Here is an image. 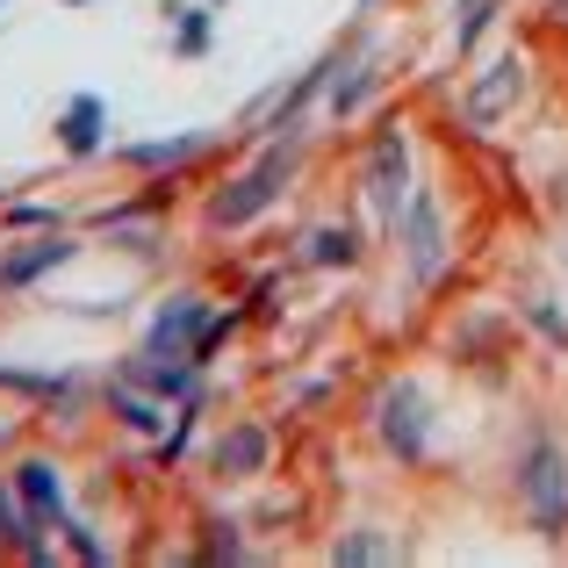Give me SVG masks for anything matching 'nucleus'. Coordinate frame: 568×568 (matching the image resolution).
<instances>
[{
    "instance_id": "nucleus-18",
    "label": "nucleus",
    "mask_w": 568,
    "mask_h": 568,
    "mask_svg": "<svg viewBox=\"0 0 568 568\" xmlns=\"http://www.w3.org/2000/svg\"><path fill=\"white\" fill-rule=\"evenodd\" d=\"M396 547L388 540H367V532H353V540H338V561H388Z\"/></svg>"
},
{
    "instance_id": "nucleus-19",
    "label": "nucleus",
    "mask_w": 568,
    "mask_h": 568,
    "mask_svg": "<svg viewBox=\"0 0 568 568\" xmlns=\"http://www.w3.org/2000/svg\"><path fill=\"white\" fill-rule=\"evenodd\" d=\"M0 540H37V526H29V511H14V504H8V489H0Z\"/></svg>"
},
{
    "instance_id": "nucleus-2",
    "label": "nucleus",
    "mask_w": 568,
    "mask_h": 568,
    "mask_svg": "<svg viewBox=\"0 0 568 568\" xmlns=\"http://www.w3.org/2000/svg\"><path fill=\"white\" fill-rule=\"evenodd\" d=\"M518 497H526V511H532V526H540V532H561L568 526V460H561V446L547 439V432L526 446Z\"/></svg>"
},
{
    "instance_id": "nucleus-12",
    "label": "nucleus",
    "mask_w": 568,
    "mask_h": 568,
    "mask_svg": "<svg viewBox=\"0 0 568 568\" xmlns=\"http://www.w3.org/2000/svg\"><path fill=\"white\" fill-rule=\"evenodd\" d=\"M202 130H194V138H166V144H130V152H123V166H181V159H194V152H202Z\"/></svg>"
},
{
    "instance_id": "nucleus-7",
    "label": "nucleus",
    "mask_w": 568,
    "mask_h": 568,
    "mask_svg": "<svg viewBox=\"0 0 568 568\" xmlns=\"http://www.w3.org/2000/svg\"><path fill=\"white\" fill-rule=\"evenodd\" d=\"M14 497H22L29 526H58V518H65V483H58L51 460H22V468H14Z\"/></svg>"
},
{
    "instance_id": "nucleus-21",
    "label": "nucleus",
    "mask_w": 568,
    "mask_h": 568,
    "mask_svg": "<svg viewBox=\"0 0 568 568\" xmlns=\"http://www.w3.org/2000/svg\"><path fill=\"white\" fill-rule=\"evenodd\" d=\"M561 22H568V0H561Z\"/></svg>"
},
{
    "instance_id": "nucleus-14",
    "label": "nucleus",
    "mask_w": 568,
    "mask_h": 568,
    "mask_svg": "<svg viewBox=\"0 0 568 568\" xmlns=\"http://www.w3.org/2000/svg\"><path fill=\"white\" fill-rule=\"evenodd\" d=\"M460 22H454V51H475L483 43V29H489V14H497V0H460Z\"/></svg>"
},
{
    "instance_id": "nucleus-17",
    "label": "nucleus",
    "mask_w": 568,
    "mask_h": 568,
    "mask_svg": "<svg viewBox=\"0 0 568 568\" xmlns=\"http://www.w3.org/2000/svg\"><path fill=\"white\" fill-rule=\"evenodd\" d=\"M367 94H375V58H361V65H353V80H346V87L332 94V115H353V109H361Z\"/></svg>"
},
{
    "instance_id": "nucleus-1",
    "label": "nucleus",
    "mask_w": 568,
    "mask_h": 568,
    "mask_svg": "<svg viewBox=\"0 0 568 568\" xmlns=\"http://www.w3.org/2000/svg\"><path fill=\"white\" fill-rule=\"evenodd\" d=\"M295 159H303V138L266 144L260 166H252L245 181H231V187L216 194V202H209V223H216V231H245V223L260 216V209H274V194H281V181L295 173Z\"/></svg>"
},
{
    "instance_id": "nucleus-6",
    "label": "nucleus",
    "mask_w": 568,
    "mask_h": 568,
    "mask_svg": "<svg viewBox=\"0 0 568 568\" xmlns=\"http://www.w3.org/2000/svg\"><path fill=\"white\" fill-rule=\"evenodd\" d=\"M202 324H209V310H202V295H173L166 310L152 317V361H194V338H202Z\"/></svg>"
},
{
    "instance_id": "nucleus-23",
    "label": "nucleus",
    "mask_w": 568,
    "mask_h": 568,
    "mask_svg": "<svg viewBox=\"0 0 568 568\" xmlns=\"http://www.w3.org/2000/svg\"><path fill=\"white\" fill-rule=\"evenodd\" d=\"M0 439H8V432H0Z\"/></svg>"
},
{
    "instance_id": "nucleus-10",
    "label": "nucleus",
    "mask_w": 568,
    "mask_h": 568,
    "mask_svg": "<svg viewBox=\"0 0 568 568\" xmlns=\"http://www.w3.org/2000/svg\"><path fill=\"white\" fill-rule=\"evenodd\" d=\"M72 237H43V245H29V252H14V260H0V288H29L37 274H51V266H65L72 260Z\"/></svg>"
},
{
    "instance_id": "nucleus-3",
    "label": "nucleus",
    "mask_w": 568,
    "mask_h": 568,
    "mask_svg": "<svg viewBox=\"0 0 568 568\" xmlns=\"http://www.w3.org/2000/svg\"><path fill=\"white\" fill-rule=\"evenodd\" d=\"M375 417H382V446H388V454H396V460H425V446H432L425 388H417V382H388L382 403H375Z\"/></svg>"
},
{
    "instance_id": "nucleus-11",
    "label": "nucleus",
    "mask_w": 568,
    "mask_h": 568,
    "mask_svg": "<svg viewBox=\"0 0 568 568\" xmlns=\"http://www.w3.org/2000/svg\"><path fill=\"white\" fill-rule=\"evenodd\" d=\"M260 468H266V432H260V425L223 432V446H216V475H260Z\"/></svg>"
},
{
    "instance_id": "nucleus-22",
    "label": "nucleus",
    "mask_w": 568,
    "mask_h": 568,
    "mask_svg": "<svg viewBox=\"0 0 568 568\" xmlns=\"http://www.w3.org/2000/svg\"><path fill=\"white\" fill-rule=\"evenodd\" d=\"M209 8H216V0H209Z\"/></svg>"
},
{
    "instance_id": "nucleus-5",
    "label": "nucleus",
    "mask_w": 568,
    "mask_h": 568,
    "mask_svg": "<svg viewBox=\"0 0 568 568\" xmlns=\"http://www.w3.org/2000/svg\"><path fill=\"white\" fill-rule=\"evenodd\" d=\"M403 181H410V144H403V130H382L375 152H367V202H375L382 231L403 223Z\"/></svg>"
},
{
    "instance_id": "nucleus-13",
    "label": "nucleus",
    "mask_w": 568,
    "mask_h": 568,
    "mask_svg": "<svg viewBox=\"0 0 568 568\" xmlns=\"http://www.w3.org/2000/svg\"><path fill=\"white\" fill-rule=\"evenodd\" d=\"M310 260H317V266H353V260H361V245H353L346 223H324V231L310 237Z\"/></svg>"
},
{
    "instance_id": "nucleus-8",
    "label": "nucleus",
    "mask_w": 568,
    "mask_h": 568,
    "mask_svg": "<svg viewBox=\"0 0 568 568\" xmlns=\"http://www.w3.org/2000/svg\"><path fill=\"white\" fill-rule=\"evenodd\" d=\"M518 94H526V65H518V58H497V65L475 80V94H468V123H497Z\"/></svg>"
},
{
    "instance_id": "nucleus-15",
    "label": "nucleus",
    "mask_w": 568,
    "mask_h": 568,
    "mask_svg": "<svg viewBox=\"0 0 568 568\" xmlns=\"http://www.w3.org/2000/svg\"><path fill=\"white\" fill-rule=\"evenodd\" d=\"M109 403L123 410V425H138V432H159V425H166V410H159V403H144V396H130L123 382L109 388Z\"/></svg>"
},
{
    "instance_id": "nucleus-20",
    "label": "nucleus",
    "mask_w": 568,
    "mask_h": 568,
    "mask_svg": "<svg viewBox=\"0 0 568 568\" xmlns=\"http://www.w3.org/2000/svg\"><path fill=\"white\" fill-rule=\"evenodd\" d=\"M65 8H87V0H65Z\"/></svg>"
},
{
    "instance_id": "nucleus-9",
    "label": "nucleus",
    "mask_w": 568,
    "mask_h": 568,
    "mask_svg": "<svg viewBox=\"0 0 568 568\" xmlns=\"http://www.w3.org/2000/svg\"><path fill=\"white\" fill-rule=\"evenodd\" d=\"M101 123H109V101L101 94H72L65 115H58V144H65L72 159H94L101 152Z\"/></svg>"
},
{
    "instance_id": "nucleus-4",
    "label": "nucleus",
    "mask_w": 568,
    "mask_h": 568,
    "mask_svg": "<svg viewBox=\"0 0 568 568\" xmlns=\"http://www.w3.org/2000/svg\"><path fill=\"white\" fill-rule=\"evenodd\" d=\"M396 237H403V260H410V281H417V288H432V281H439V266H446L439 194H432V187H417V194H410V209H403Z\"/></svg>"
},
{
    "instance_id": "nucleus-16",
    "label": "nucleus",
    "mask_w": 568,
    "mask_h": 568,
    "mask_svg": "<svg viewBox=\"0 0 568 568\" xmlns=\"http://www.w3.org/2000/svg\"><path fill=\"white\" fill-rule=\"evenodd\" d=\"M209 29H216V22H209V0H202V8L181 14V37H173V51H181V58H202V51H209Z\"/></svg>"
}]
</instances>
